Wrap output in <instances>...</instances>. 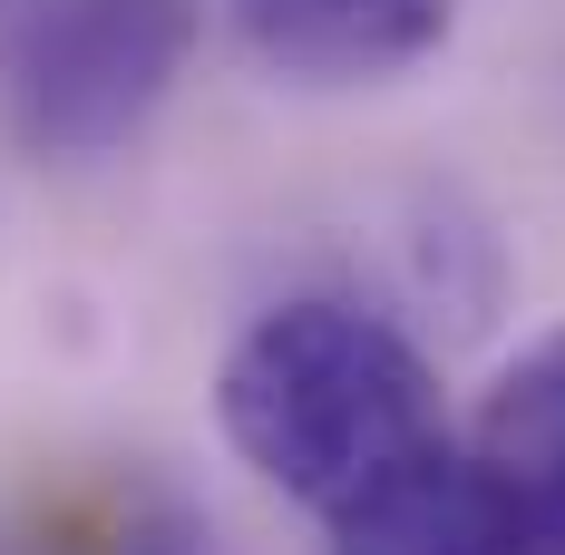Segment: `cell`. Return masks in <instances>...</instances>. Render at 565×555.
<instances>
[{
    "instance_id": "obj_1",
    "label": "cell",
    "mask_w": 565,
    "mask_h": 555,
    "mask_svg": "<svg viewBox=\"0 0 565 555\" xmlns=\"http://www.w3.org/2000/svg\"><path fill=\"white\" fill-rule=\"evenodd\" d=\"M215 419L234 458L312 516H341L409 458L449 448V409L419 341L361 302H274L225 351Z\"/></svg>"
},
{
    "instance_id": "obj_2",
    "label": "cell",
    "mask_w": 565,
    "mask_h": 555,
    "mask_svg": "<svg viewBox=\"0 0 565 555\" xmlns=\"http://www.w3.org/2000/svg\"><path fill=\"white\" fill-rule=\"evenodd\" d=\"M205 0H10V127L40 157H117L195 58Z\"/></svg>"
},
{
    "instance_id": "obj_3",
    "label": "cell",
    "mask_w": 565,
    "mask_h": 555,
    "mask_svg": "<svg viewBox=\"0 0 565 555\" xmlns=\"http://www.w3.org/2000/svg\"><path fill=\"white\" fill-rule=\"evenodd\" d=\"M254 68L292 88H371L449 50L458 0H225Z\"/></svg>"
},
{
    "instance_id": "obj_5",
    "label": "cell",
    "mask_w": 565,
    "mask_h": 555,
    "mask_svg": "<svg viewBox=\"0 0 565 555\" xmlns=\"http://www.w3.org/2000/svg\"><path fill=\"white\" fill-rule=\"evenodd\" d=\"M332 526V555H526L508 526V506L478 488L468 448H429L399 478H381L371 498H351Z\"/></svg>"
},
{
    "instance_id": "obj_4",
    "label": "cell",
    "mask_w": 565,
    "mask_h": 555,
    "mask_svg": "<svg viewBox=\"0 0 565 555\" xmlns=\"http://www.w3.org/2000/svg\"><path fill=\"white\" fill-rule=\"evenodd\" d=\"M468 468L508 506L526 555H565V322L498 361L468 419Z\"/></svg>"
}]
</instances>
